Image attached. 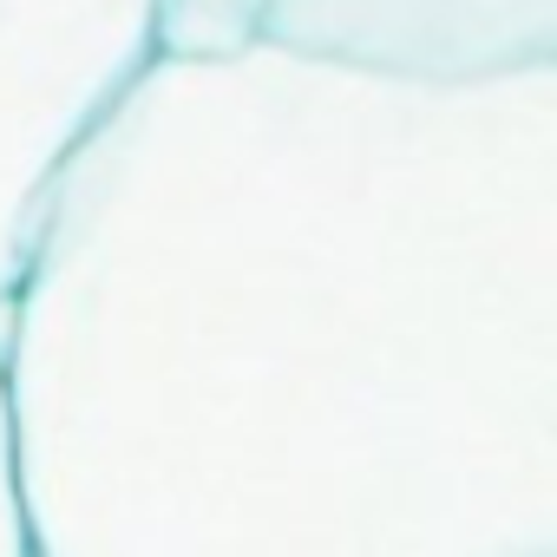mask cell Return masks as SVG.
<instances>
[{
  "label": "cell",
  "mask_w": 557,
  "mask_h": 557,
  "mask_svg": "<svg viewBox=\"0 0 557 557\" xmlns=\"http://www.w3.org/2000/svg\"><path fill=\"white\" fill-rule=\"evenodd\" d=\"M151 60L158 0H0V309L66 164Z\"/></svg>",
  "instance_id": "cell-2"
},
{
  "label": "cell",
  "mask_w": 557,
  "mask_h": 557,
  "mask_svg": "<svg viewBox=\"0 0 557 557\" xmlns=\"http://www.w3.org/2000/svg\"><path fill=\"white\" fill-rule=\"evenodd\" d=\"M302 53L413 79L557 66V0H158V53Z\"/></svg>",
  "instance_id": "cell-3"
},
{
  "label": "cell",
  "mask_w": 557,
  "mask_h": 557,
  "mask_svg": "<svg viewBox=\"0 0 557 557\" xmlns=\"http://www.w3.org/2000/svg\"><path fill=\"white\" fill-rule=\"evenodd\" d=\"M0 315L34 557H557V66L158 53Z\"/></svg>",
  "instance_id": "cell-1"
},
{
  "label": "cell",
  "mask_w": 557,
  "mask_h": 557,
  "mask_svg": "<svg viewBox=\"0 0 557 557\" xmlns=\"http://www.w3.org/2000/svg\"><path fill=\"white\" fill-rule=\"evenodd\" d=\"M0 557H34V550H27V518H21V485H14L8 400H0Z\"/></svg>",
  "instance_id": "cell-4"
}]
</instances>
